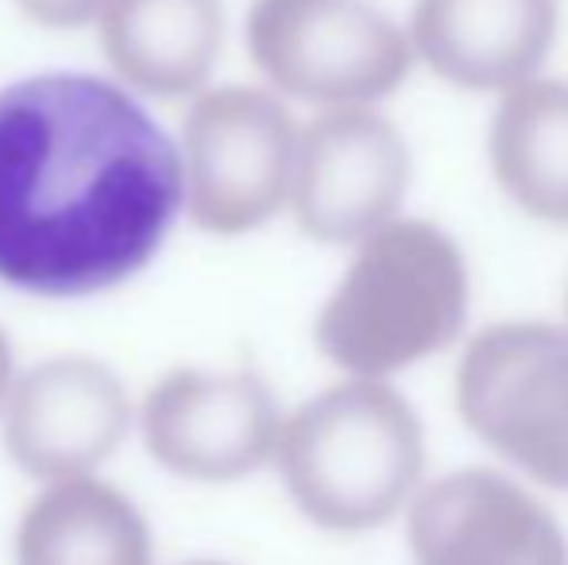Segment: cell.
<instances>
[{"label": "cell", "instance_id": "cell-1", "mask_svg": "<svg viewBox=\"0 0 568 565\" xmlns=\"http://www.w3.org/2000/svg\"><path fill=\"white\" fill-rule=\"evenodd\" d=\"M182 159L120 85L39 74L0 93V283L82 299L151 264Z\"/></svg>", "mask_w": 568, "mask_h": 565}, {"label": "cell", "instance_id": "cell-2", "mask_svg": "<svg viewBox=\"0 0 568 565\" xmlns=\"http://www.w3.org/2000/svg\"><path fill=\"white\" fill-rule=\"evenodd\" d=\"M471 272L453 233L395 218L356 244L314 322L317 353L352 380H390L449 349L468 325Z\"/></svg>", "mask_w": 568, "mask_h": 565}, {"label": "cell", "instance_id": "cell-3", "mask_svg": "<svg viewBox=\"0 0 568 565\" xmlns=\"http://www.w3.org/2000/svg\"><path fill=\"white\" fill-rule=\"evenodd\" d=\"M275 465L314 527L367 535L414 500L426 473V426L387 380H344L283 418Z\"/></svg>", "mask_w": 568, "mask_h": 565}, {"label": "cell", "instance_id": "cell-4", "mask_svg": "<svg viewBox=\"0 0 568 565\" xmlns=\"http://www.w3.org/2000/svg\"><path fill=\"white\" fill-rule=\"evenodd\" d=\"M247 51L286 98L329 109H372L410 78L414 51L372 0H255Z\"/></svg>", "mask_w": 568, "mask_h": 565}, {"label": "cell", "instance_id": "cell-5", "mask_svg": "<svg viewBox=\"0 0 568 565\" xmlns=\"http://www.w3.org/2000/svg\"><path fill=\"white\" fill-rule=\"evenodd\" d=\"M456 411L491 453L568 492V330L495 322L456 364Z\"/></svg>", "mask_w": 568, "mask_h": 565}, {"label": "cell", "instance_id": "cell-6", "mask_svg": "<svg viewBox=\"0 0 568 565\" xmlns=\"http://www.w3.org/2000/svg\"><path fill=\"white\" fill-rule=\"evenodd\" d=\"M298 129L267 90L221 85L194 101L182 129V210L197 229L240 236L291 202Z\"/></svg>", "mask_w": 568, "mask_h": 565}, {"label": "cell", "instance_id": "cell-7", "mask_svg": "<svg viewBox=\"0 0 568 565\" xmlns=\"http://www.w3.org/2000/svg\"><path fill=\"white\" fill-rule=\"evenodd\" d=\"M414 151L375 109H329L298 132L291 210L317 244L356 249L403 213Z\"/></svg>", "mask_w": 568, "mask_h": 565}, {"label": "cell", "instance_id": "cell-8", "mask_svg": "<svg viewBox=\"0 0 568 565\" xmlns=\"http://www.w3.org/2000/svg\"><path fill=\"white\" fill-rule=\"evenodd\" d=\"M283 411L255 372L179 369L143 403V442L182 481L229 484L275 461Z\"/></svg>", "mask_w": 568, "mask_h": 565}, {"label": "cell", "instance_id": "cell-9", "mask_svg": "<svg viewBox=\"0 0 568 565\" xmlns=\"http://www.w3.org/2000/svg\"><path fill=\"white\" fill-rule=\"evenodd\" d=\"M414 565H568V535L538 496L495 468H456L414 492Z\"/></svg>", "mask_w": 568, "mask_h": 565}, {"label": "cell", "instance_id": "cell-10", "mask_svg": "<svg viewBox=\"0 0 568 565\" xmlns=\"http://www.w3.org/2000/svg\"><path fill=\"white\" fill-rule=\"evenodd\" d=\"M132 426L124 384L90 356H54L12 384L4 450L36 481L90 476L120 450Z\"/></svg>", "mask_w": 568, "mask_h": 565}, {"label": "cell", "instance_id": "cell-11", "mask_svg": "<svg viewBox=\"0 0 568 565\" xmlns=\"http://www.w3.org/2000/svg\"><path fill=\"white\" fill-rule=\"evenodd\" d=\"M557 0H414V62L468 93H507L541 74L557 47Z\"/></svg>", "mask_w": 568, "mask_h": 565}, {"label": "cell", "instance_id": "cell-12", "mask_svg": "<svg viewBox=\"0 0 568 565\" xmlns=\"http://www.w3.org/2000/svg\"><path fill=\"white\" fill-rule=\"evenodd\" d=\"M101 43L124 85L151 98H186L217 67L225 8L221 0H105Z\"/></svg>", "mask_w": 568, "mask_h": 565}, {"label": "cell", "instance_id": "cell-13", "mask_svg": "<svg viewBox=\"0 0 568 565\" xmlns=\"http://www.w3.org/2000/svg\"><path fill=\"white\" fill-rule=\"evenodd\" d=\"M487 159L510 205L568 229V78H530L499 93Z\"/></svg>", "mask_w": 568, "mask_h": 565}, {"label": "cell", "instance_id": "cell-14", "mask_svg": "<svg viewBox=\"0 0 568 565\" xmlns=\"http://www.w3.org/2000/svg\"><path fill=\"white\" fill-rule=\"evenodd\" d=\"M16 565H151V531L113 484L54 481L23 512Z\"/></svg>", "mask_w": 568, "mask_h": 565}, {"label": "cell", "instance_id": "cell-15", "mask_svg": "<svg viewBox=\"0 0 568 565\" xmlns=\"http://www.w3.org/2000/svg\"><path fill=\"white\" fill-rule=\"evenodd\" d=\"M23 16L43 28H82V23L98 20L105 0H16Z\"/></svg>", "mask_w": 568, "mask_h": 565}, {"label": "cell", "instance_id": "cell-16", "mask_svg": "<svg viewBox=\"0 0 568 565\" xmlns=\"http://www.w3.org/2000/svg\"><path fill=\"white\" fill-rule=\"evenodd\" d=\"M8 392H12V345H8L4 330H0V411L8 403Z\"/></svg>", "mask_w": 568, "mask_h": 565}, {"label": "cell", "instance_id": "cell-17", "mask_svg": "<svg viewBox=\"0 0 568 565\" xmlns=\"http://www.w3.org/2000/svg\"><path fill=\"white\" fill-rule=\"evenodd\" d=\"M182 565H229V562H210V558H202V562H182Z\"/></svg>", "mask_w": 568, "mask_h": 565}, {"label": "cell", "instance_id": "cell-18", "mask_svg": "<svg viewBox=\"0 0 568 565\" xmlns=\"http://www.w3.org/2000/svg\"><path fill=\"white\" fill-rule=\"evenodd\" d=\"M565 330H568V286H565Z\"/></svg>", "mask_w": 568, "mask_h": 565}]
</instances>
